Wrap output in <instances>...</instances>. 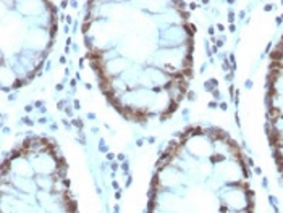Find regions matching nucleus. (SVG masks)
<instances>
[{"instance_id": "obj_1", "label": "nucleus", "mask_w": 283, "mask_h": 213, "mask_svg": "<svg viewBox=\"0 0 283 213\" xmlns=\"http://www.w3.org/2000/svg\"><path fill=\"white\" fill-rule=\"evenodd\" d=\"M268 140H270V144L278 147L280 145V133H278L277 129H272L270 133H268Z\"/></svg>"}, {"instance_id": "obj_2", "label": "nucleus", "mask_w": 283, "mask_h": 213, "mask_svg": "<svg viewBox=\"0 0 283 213\" xmlns=\"http://www.w3.org/2000/svg\"><path fill=\"white\" fill-rule=\"evenodd\" d=\"M86 58H89L91 61H95V60H102V52L99 49H89L87 52V57Z\"/></svg>"}, {"instance_id": "obj_3", "label": "nucleus", "mask_w": 283, "mask_h": 213, "mask_svg": "<svg viewBox=\"0 0 283 213\" xmlns=\"http://www.w3.org/2000/svg\"><path fill=\"white\" fill-rule=\"evenodd\" d=\"M270 58H272L273 61H278V60H282V58H283V50L275 49L272 53H270Z\"/></svg>"}, {"instance_id": "obj_4", "label": "nucleus", "mask_w": 283, "mask_h": 213, "mask_svg": "<svg viewBox=\"0 0 283 213\" xmlns=\"http://www.w3.org/2000/svg\"><path fill=\"white\" fill-rule=\"evenodd\" d=\"M268 116L272 118V121H275V119L280 116V110H278V108H270V110H268Z\"/></svg>"}, {"instance_id": "obj_5", "label": "nucleus", "mask_w": 283, "mask_h": 213, "mask_svg": "<svg viewBox=\"0 0 283 213\" xmlns=\"http://www.w3.org/2000/svg\"><path fill=\"white\" fill-rule=\"evenodd\" d=\"M277 69H283L282 61H273V63L270 65V71H277Z\"/></svg>"}, {"instance_id": "obj_6", "label": "nucleus", "mask_w": 283, "mask_h": 213, "mask_svg": "<svg viewBox=\"0 0 283 213\" xmlns=\"http://www.w3.org/2000/svg\"><path fill=\"white\" fill-rule=\"evenodd\" d=\"M184 28H186V31H188V34H189V36H193V34H194V31H196V28H194L193 24H189V23H184Z\"/></svg>"}, {"instance_id": "obj_7", "label": "nucleus", "mask_w": 283, "mask_h": 213, "mask_svg": "<svg viewBox=\"0 0 283 213\" xmlns=\"http://www.w3.org/2000/svg\"><path fill=\"white\" fill-rule=\"evenodd\" d=\"M191 65H193V58L188 55V57H186V60L183 61V66H184V68H191Z\"/></svg>"}, {"instance_id": "obj_8", "label": "nucleus", "mask_w": 283, "mask_h": 213, "mask_svg": "<svg viewBox=\"0 0 283 213\" xmlns=\"http://www.w3.org/2000/svg\"><path fill=\"white\" fill-rule=\"evenodd\" d=\"M23 84H26V81H23V79H18V81H15V84H13V87H15V89H18V87H21Z\"/></svg>"}, {"instance_id": "obj_9", "label": "nucleus", "mask_w": 283, "mask_h": 213, "mask_svg": "<svg viewBox=\"0 0 283 213\" xmlns=\"http://www.w3.org/2000/svg\"><path fill=\"white\" fill-rule=\"evenodd\" d=\"M183 75L186 76V78H191V76H193V69H191V68H186V69L183 71Z\"/></svg>"}, {"instance_id": "obj_10", "label": "nucleus", "mask_w": 283, "mask_h": 213, "mask_svg": "<svg viewBox=\"0 0 283 213\" xmlns=\"http://www.w3.org/2000/svg\"><path fill=\"white\" fill-rule=\"evenodd\" d=\"M89 26H91V21L87 20V21H86V23H84V24H83V31H84V32H86V31H87V28H89Z\"/></svg>"}, {"instance_id": "obj_11", "label": "nucleus", "mask_w": 283, "mask_h": 213, "mask_svg": "<svg viewBox=\"0 0 283 213\" xmlns=\"http://www.w3.org/2000/svg\"><path fill=\"white\" fill-rule=\"evenodd\" d=\"M277 166H278V171H280V173H283V160H282V162H277Z\"/></svg>"}, {"instance_id": "obj_12", "label": "nucleus", "mask_w": 283, "mask_h": 213, "mask_svg": "<svg viewBox=\"0 0 283 213\" xmlns=\"http://www.w3.org/2000/svg\"><path fill=\"white\" fill-rule=\"evenodd\" d=\"M73 124H75V126H78V128H81V121H80V119H75V121H73Z\"/></svg>"}]
</instances>
